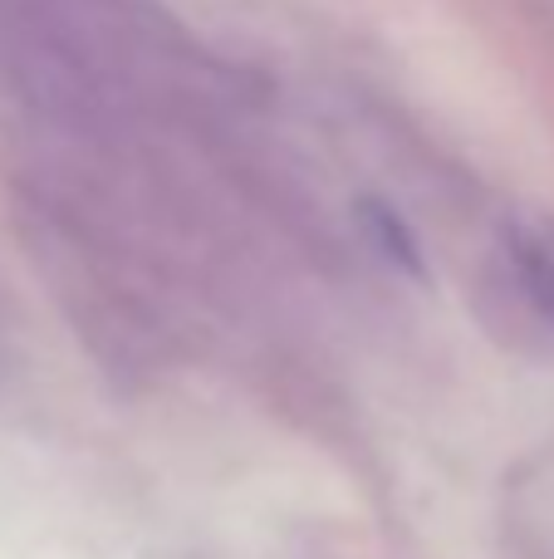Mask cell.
Instances as JSON below:
<instances>
[{
    "instance_id": "6da1fadb",
    "label": "cell",
    "mask_w": 554,
    "mask_h": 559,
    "mask_svg": "<svg viewBox=\"0 0 554 559\" xmlns=\"http://www.w3.org/2000/svg\"><path fill=\"white\" fill-rule=\"evenodd\" d=\"M510 261H516L520 289L535 305V314L554 324V236L545 231H520L510 246Z\"/></svg>"
},
{
    "instance_id": "7a4b0ae2",
    "label": "cell",
    "mask_w": 554,
    "mask_h": 559,
    "mask_svg": "<svg viewBox=\"0 0 554 559\" xmlns=\"http://www.w3.org/2000/svg\"><path fill=\"white\" fill-rule=\"evenodd\" d=\"M363 231L373 236V246H378V255L388 265H398V271H408V275H422V251L398 212H388V206H378V202H363Z\"/></svg>"
}]
</instances>
